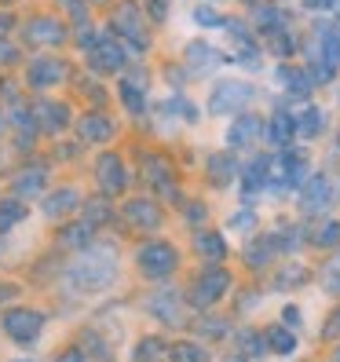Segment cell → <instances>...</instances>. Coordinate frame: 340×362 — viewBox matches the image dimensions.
<instances>
[{
  "label": "cell",
  "instance_id": "cell-24",
  "mask_svg": "<svg viewBox=\"0 0 340 362\" xmlns=\"http://www.w3.org/2000/svg\"><path fill=\"white\" fill-rule=\"evenodd\" d=\"M300 48H304V40L296 37V30H293V26H282V30H274V33H264V52H267V55H274L279 62H289Z\"/></svg>",
  "mask_w": 340,
  "mask_h": 362
},
{
  "label": "cell",
  "instance_id": "cell-61",
  "mask_svg": "<svg viewBox=\"0 0 340 362\" xmlns=\"http://www.w3.org/2000/svg\"><path fill=\"white\" fill-rule=\"evenodd\" d=\"M95 4H106V0H95Z\"/></svg>",
  "mask_w": 340,
  "mask_h": 362
},
{
  "label": "cell",
  "instance_id": "cell-48",
  "mask_svg": "<svg viewBox=\"0 0 340 362\" xmlns=\"http://www.w3.org/2000/svg\"><path fill=\"white\" fill-rule=\"evenodd\" d=\"M84 355H88L92 362H110V351H106V344H102V340L99 337H84Z\"/></svg>",
  "mask_w": 340,
  "mask_h": 362
},
{
  "label": "cell",
  "instance_id": "cell-6",
  "mask_svg": "<svg viewBox=\"0 0 340 362\" xmlns=\"http://www.w3.org/2000/svg\"><path fill=\"white\" fill-rule=\"evenodd\" d=\"M336 198V183L329 180V173H311V180L296 190V212L300 220H318L322 212H329Z\"/></svg>",
  "mask_w": 340,
  "mask_h": 362
},
{
  "label": "cell",
  "instance_id": "cell-11",
  "mask_svg": "<svg viewBox=\"0 0 340 362\" xmlns=\"http://www.w3.org/2000/svg\"><path fill=\"white\" fill-rule=\"evenodd\" d=\"M274 84L282 88V99L293 106H300V103H311V95H315V88L318 84L311 81V74H307V66L300 62V66H293V62H282L279 70H274Z\"/></svg>",
  "mask_w": 340,
  "mask_h": 362
},
{
  "label": "cell",
  "instance_id": "cell-33",
  "mask_svg": "<svg viewBox=\"0 0 340 362\" xmlns=\"http://www.w3.org/2000/svg\"><path fill=\"white\" fill-rule=\"evenodd\" d=\"M158 110H161V114H172V117L183 121V124H198V117H201V114H198V106L190 103L187 95H180V92H176V95H165Z\"/></svg>",
  "mask_w": 340,
  "mask_h": 362
},
{
  "label": "cell",
  "instance_id": "cell-36",
  "mask_svg": "<svg viewBox=\"0 0 340 362\" xmlns=\"http://www.w3.org/2000/svg\"><path fill=\"white\" fill-rule=\"evenodd\" d=\"M257 227H260V212L252 209V205H242V209H235L227 216V230L230 234H242V238H245V234H252Z\"/></svg>",
  "mask_w": 340,
  "mask_h": 362
},
{
  "label": "cell",
  "instance_id": "cell-38",
  "mask_svg": "<svg viewBox=\"0 0 340 362\" xmlns=\"http://www.w3.org/2000/svg\"><path fill=\"white\" fill-rule=\"evenodd\" d=\"M92 234H95V227H92L88 220H81V223L62 227V230H59V242L70 245V249H88V245H92Z\"/></svg>",
  "mask_w": 340,
  "mask_h": 362
},
{
  "label": "cell",
  "instance_id": "cell-46",
  "mask_svg": "<svg viewBox=\"0 0 340 362\" xmlns=\"http://www.w3.org/2000/svg\"><path fill=\"white\" fill-rule=\"evenodd\" d=\"M84 220H88L92 227H99V223L110 220V202H106V194H102V198H92V202H84Z\"/></svg>",
  "mask_w": 340,
  "mask_h": 362
},
{
  "label": "cell",
  "instance_id": "cell-27",
  "mask_svg": "<svg viewBox=\"0 0 340 362\" xmlns=\"http://www.w3.org/2000/svg\"><path fill=\"white\" fill-rule=\"evenodd\" d=\"M77 132H81L84 143H110L114 132H117V124L106 117V114H84L77 121Z\"/></svg>",
  "mask_w": 340,
  "mask_h": 362
},
{
  "label": "cell",
  "instance_id": "cell-15",
  "mask_svg": "<svg viewBox=\"0 0 340 362\" xmlns=\"http://www.w3.org/2000/svg\"><path fill=\"white\" fill-rule=\"evenodd\" d=\"M183 304H190V300H183L176 289H158V293L146 296V311H151L158 322L172 326V329L187 326V308H183Z\"/></svg>",
  "mask_w": 340,
  "mask_h": 362
},
{
  "label": "cell",
  "instance_id": "cell-17",
  "mask_svg": "<svg viewBox=\"0 0 340 362\" xmlns=\"http://www.w3.org/2000/svg\"><path fill=\"white\" fill-rule=\"evenodd\" d=\"M114 30H117V37L129 40L136 52H146V45H151V37H146V18L136 4H129V0L114 11Z\"/></svg>",
  "mask_w": 340,
  "mask_h": 362
},
{
  "label": "cell",
  "instance_id": "cell-21",
  "mask_svg": "<svg viewBox=\"0 0 340 362\" xmlns=\"http://www.w3.org/2000/svg\"><path fill=\"white\" fill-rule=\"evenodd\" d=\"M95 183L102 187V194H121L124 187H129V176H124V165H121V154L106 151L95 158Z\"/></svg>",
  "mask_w": 340,
  "mask_h": 362
},
{
  "label": "cell",
  "instance_id": "cell-2",
  "mask_svg": "<svg viewBox=\"0 0 340 362\" xmlns=\"http://www.w3.org/2000/svg\"><path fill=\"white\" fill-rule=\"evenodd\" d=\"M114 279H117V257H114V249L88 245L66 267V286L74 293H102L106 286H114Z\"/></svg>",
  "mask_w": 340,
  "mask_h": 362
},
{
  "label": "cell",
  "instance_id": "cell-22",
  "mask_svg": "<svg viewBox=\"0 0 340 362\" xmlns=\"http://www.w3.org/2000/svg\"><path fill=\"white\" fill-rule=\"evenodd\" d=\"M293 117H296V139H318L326 129H329V114L322 110V106H315V103H300V106H293Z\"/></svg>",
  "mask_w": 340,
  "mask_h": 362
},
{
  "label": "cell",
  "instance_id": "cell-43",
  "mask_svg": "<svg viewBox=\"0 0 340 362\" xmlns=\"http://www.w3.org/2000/svg\"><path fill=\"white\" fill-rule=\"evenodd\" d=\"M194 333L201 340H223V337H230V322H227V318H216V315H205V318H198Z\"/></svg>",
  "mask_w": 340,
  "mask_h": 362
},
{
  "label": "cell",
  "instance_id": "cell-16",
  "mask_svg": "<svg viewBox=\"0 0 340 362\" xmlns=\"http://www.w3.org/2000/svg\"><path fill=\"white\" fill-rule=\"evenodd\" d=\"M143 180L151 183V190H154V194H161L165 202H176V198H180L176 168L168 165L161 154H146V158H143Z\"/></svg>",
  "mask_w": 340,
  "mask_h": 362
},
{
  "label": "cell",
  "instance_id": "cell-57",
  "mask_svg": "<svg viewBox=\"0 0 340 362\" xmlns=\"http://www.w3.org/2000/svg\"><path fill=\"white\" fill-rule=\"evenodd\" d=\"M227 362H249V358H245V355H230Z\"/></svg>",
  "mask_w": 340,
  "mask_h": 362
},
{
  "label": "cell",
  "instance_id": "cell-20",
  "mask_svg": "<svg viewBox=\"0 0 340 362\" xmlns=\"http://www.w3.org/2000/svg\"><path fill=\"white\" fill-rule=\"evenodd\" d=\"M23 40L26 45H40V48H55L66 40V23H59L52 15H37L23 26Z\"/></svg>",
  "mask_w": 340,
  "mask_h": 362
},
{
  "label": "cell",
  "instance_id": "cell-25",
  "mask_svg": "<svg viewBox=\"0 0 340 362\" xmlns=\"http://www.w3.org/2000/svg\"><path fill=\"white\" fill-rule=\"evenodd\" d=\"M249 23H252V30L264 37V33H274V30H282V26H293V15L282 4H260V8L249 11Z\"/></svg>",
  "mask_w": 340,
  "mask_h": 362
},
{
  "label": "cell",
  "instance_id": "cell-55",
  "mask_svg": "<svg viewBox=\"0 0 340 362\" xmlns=\"http://www.w3.org/2000/svg\"><path fill=\"white\" fill-rule=\"evenodd\" d=\"M8 26H11V18H8V15H0V37L8 33Z\"/></svg>",
  "mask_w": 340,
  "mask_h": 362
},
{
  "label": "cell",
  "instance_id": "cell-23",
  "mask_svg": "<svg viewBox=\"0 0 340 362\" xmlns=\"http://www.w3.org/2000/svg\"><path fill=\"white\" fill-rule=\"evenodd\" d=\"M279 252L282 249H279V242H274V230H267V234H260V238H252V242L242 245V264L249 271H267Z\"/></svg>",
  "mask_w": 340,
  "mask_h": 362
},
{
  "label": "cell",
  "instance_id": "cell-13",
  "mask_svg": "<svg viewBox=\"0 0 340 362\" xmlns=\"http://www.w3.org/2000/svg\"><path fill=\"white\" fill-rule=\"evenodd\" d=\"M264 121H267V117L252 114V110H245V114H238V117H230L227 132H223L227 151H252V146L264 139Z\"/></svg>",
  "mask_w": 340,
  "mask_h": 362
},
{
  "label": "cell",
  "instance_id": "cell-51",
  "mask_svg": "<svg viewBox=\"0 0 340 362\" xmlns=\"http://www.w3.org/2000/svg\"><path fill=\"white\" fill-rule=\"evenodd\" d=\"M282 322H286L289 329H300V326H304V311L296 308V304H286V308H282Z\"/></svg>",
  "mask_w": 340,
  "mask_h": 362
},
{
  "label": "cell",
  "instance_id": "cell-53",
  "mask_svg": "<svg viewBox=\"0 0 340 362\" xmlns=\"http://www.w3.org/2000/svg\"><path fill=\"white\" fill-rule=\"evenodd\" d=\"M0 62H18V48L8 45L4 37H0Z\"/></svg>",
  "mask_w": 340,
  "mask_h": 362
},
{
  "label": "cell",
  "instance_id": "cell-39",
  "mask_svg": "<svg viewBox=\"0 0 340 362\" xmlns=\"http://www.w3.org/2000/svg\"><path fill=\"white\" fill-rule=\"evenodd\" d=\"M307 282V267L304 264H286L279 274H274V289H279V293H289V289H300Z\"/></svg>",
  "mask_w": 340,
  "mask_h": 362
},
{
  "label": "cell",
  "instance_id": "cell-31",
  "mask_svg": "<svg viewBox=\"0 0 340 362\" xmlns=\"http://www.w3.org/2000/svg\"><path fill=\"white\" fill-rule=\"evenodd\" d=\"M194 249H198V257L209 260V264H212V260L220 264V260L227 257V242H223L220 230H198V234H194Z\"/></svg>",
  "mask_w": 340,
  "mask_h": 362
},
{
  "label": "cell",
  "instance_id": "cell-34",
  "mask_svg": "<svg viewBox=\"0 0 340 362\" xmlns=\"http://www.w3.org/2000/svg\"><path fill=\"white\" fill-rule=\"evenodd\" d=\"M235 348L245 358H264L267 355V337H264V329H238L235 333Z\"/></svg>",
  "mask_w": 340,
  "mask_h": 362
},
{
  "label": "cell",
  "instance_id": "cell-28",
  "mask_svg": "<svg viewBox=\"0 0 340 362\" xmlns=\"http://www.w3.org/2000/svg\"><path fill=\"white\" fill-rule=\"evenodd\" d=\"M33 117H37V124L45 132H62L70 124V110L62 103H55V99H40L37 106H33Z\"/></svg>",
  "mask_w": 340,
  "mask_h": 362
},
{
  "label": "cell",
  "instance_id": "cell-10",
  "mask_svg": "<svg viewBox=\"0 0 340 362\" xmlns=\"http://www.w3.org/2000/svg\"><path fill=\"white\" fill-rule=\"evenodd\" d=\"M223 62H227V55L205 37L190 40V45L183 48V74L187 77H209V74H216Z\"/></svg>",
  "mask_w": 340,
  "mask_h": 362
},
{
  "label": "cell",
  "instance_id": "cell-4",
  "mask_svg": "<svg viewBox=\"0 0 340 362\" xmlns=\"http://www.w3.org/2000/svg\"><path fill=\"white\" fill-rule=\"evenodd\" d=\"M252 99H257V84L252 81L223 77V81L212 84V92H209V114L212 117H238L252 106Z\"/></svg>",
  "mask_w": 340,
  "mask_h": 362
},
{
  "label": "cell",
  "instance_id": "cell-49",
  "mask_svg": "<svg viewBox=\"0 0 340 362\" xmlns=\"http://www.w3.org/2000/svg\"><path fill=\"white\" fill-rule=\"evenodd\" d=\"M322 337H326V340H336V344H340V304L326 315V322H322Z\"/></svg>",
  "mask_w": 340,
  "mask_h": 362
},
{
  "label": "cell",
  "instance_id": "cell-3",
  "mask_svg": "<svg viewBox=\"0 0 340 362\" xmlns=\"http://www.w3.org/2000/svg\"><path fill=\"white\" fill-rule=\"evenodd\" d=\"M307 180H311V151L307 146H282V151H274V176L267 187L271 198L296 194Z\"/></svg>",
  "mask_w": 340,
  "mask_h": 362
},
{
  "label": "cell",
  "instance_id": "cell-14",
  "mask_svg": "<svg viewBox=\"0 0 340 362\" xmlns=\"http://www.w3.org/2000/svg\"><path fill=\"white\" fill-rule=\"evenodd\" d=\"M296 139V117H293V106L286 99H279V106L271 110V117L264 121V143L282 151V146H293Z\"/></svg>",
  "mask_w": 340,
  "mask_h": 362
},
{
  "label": "cell",
  "instance_id": "cell-52",
  "mask_svg": "<svg viewBox=\"0 0 340 362\" xmlns=\"http://www.w3.org/2000/svg\"><path fill=\"white\" fill-rule=\"evenodd\" d=\"M146 11H151L154 23H165L168 18V0H146Z\"/></svg>",
  "mask_w": 340,
  "mask_h": 362
},
{
  "label": "cell",
  "instance_id": "cell-19",
  "mask_svg": "<svg viewBox=\"0 0 340 362\" xmlns=\"http://www.w3.org/2000/svg\"><path fill=\"white\" fill-rule=\"evenodd\" d=\"M205 176H209V183L216 187V190H227L230 183H238V176H242L238 154H235V151H216V154H209V158H205Z\"/></svg>",
  "mask_w": 340,
  "mask_h": 362
},
{
  "label": "cell",
  "instance_id": "cell-26",
  "mask_svg": "<svg viewBox=\"0 0 340 362\" xmlns=\"http://www.w3.org/2000/svg\"><path fill=\"white\" fill-rule=\"evenodd\" d=\"M45 183H48V168L45 165H30V168H23V173H15V198H40L45 194Z\"/></svg>",
  "mask_w": 340,
  "mask_h": 362
},
{
  "label": "cell",
  "instance_id": "cell-44",
  "mask_svg": "<svg viewBox=\"0 0 340 362\" xmlns=\"http://www.w3.org/2000/svg\"><path fill=\"white\" fill-rule=\"evenodd\" d=\"M165 351H168V348H165L161 337H143L139 344H136V351H132V358H136V362H158Z\"/></svg>",
  "mask_w": 340,
  "mask_h": 362
},
{
  "label": "cell",
  "instance_id": "cell-42",
  "mask_svg": "<svg viewBox=\"0 0 340 362\" xmlns=\"http://www.w3.org/2000/svg\"><path fill=\"white\" fill-rule=\"evenodd\" d=\"M26 220V202L23 198H4L0 202V234L11 230L15 223H23Z\"/></svg>",
  "mask_w": 340,
  "mask_h": 362
},
{
  "label": "cell",
  "instance_id": "cell-58",
  "mask_svg": "<svg viewBox=\"0 0 340 362\" xmlns=\"http://www.w3.org/2000/svg\"><path fill=\"white\" fill-rule=\"evenodd\" d=\"M4 129H8V117H4V114H0V132H4Z\"/></svg>",
  "mask_w": 340,
  "mask_h": 362
},
{
  "label": "cell",
  "instance_id": "cell-35",
  "mask_svg": "<svg viewBox=\"0 0 340 362\" xmlns=\"http://www.w3.org/2000/svg\"><path fill=\"white\" fill-rule=\"evenodd\" d=\"M318 286H322L326 296H340V249H333L326 264L318 267Z\"/></svg>",
  "mask_w": 340,
  "mask_h": 362
},
{
  "label": "cell",
  "instance_id": "cell-12",
  "mask_svg": "<svg viewBox=\"0 0 340 362\" xmlns=\"http://www.w3.org/2000/svg\"><path fill=\"white\" fill-rule=\"evenodd\" d=\"M84 55H88V66L95 74H121L124 70V48L114 33H95V40L84 48Z\"/></svg>",
  "mask_w": 340,
  "mask_h": 362
},
{
  "label": "cell",
  "instance_id": "cell-7",
  "mask_svg": "<svg viewBox=\"0 0 340 362\" xmlns=\"http://www.w3.org/2000/svg\"><path fill=\"white\" fill-rule=\"evenodd\" d=\"M235 286V279H230V271L223 267V264H209L198 279H194V286H190V304L194 308H201V311H209V308H216L223 296H227V289Z\"/></svg>",
  "mask_w": 340,
  "mask_h": 362
},
{
  "label": "cell",
  "instance_id": "cell-18",
  "mask_svg": "<svg viewBox=\"0 0 340 362\" xmlns=\"http://www.w3.org/2000/svg\"><path fill=\"white\" fill-rule=\"evenodd\" d=\"M66 62L62 59H52V55H37L30 59V66H26V84L37 92H45V88H55V84L66 81Z\"/></svg>",
  "mask_w": 340,
  "mask_h": 362
},
{
  "label": "cell",
  "instance_id": "cell-32",
  "mask_svg": "<svg viewBox=\"0 0 340 362\" xmlns=\"http://www.w3.org/2000/svg\"><path fill=\"white\" fill-rule=\"evenodd\" d=\"M264 337H267V351H274V355H293L296 344H300V340H296V329H289L286 322L267 326Z\"/></svg>",
  "mask_w": 340,
  "mask_h": 362
},
{
  "label": "cell",
  "instance_id": "cell-59",
  "mask_svg": "<svg viewBox=\"0 0 340 362\" xmlns=\"http://www.w3.org/2000/svg\"><path fill=\"white\" fill-rule=\"evenodd\" d=\"M333 26H336V33H340V11L333 15Z\"/></svg>",
  "mask_w": 340,
  "mask_h": 362
},
{
  "label": "cell",
  "instance_id": "cell-30",
  "mask_svg": "<svg viewBox=\"0 0 340 362\" xmlns=\"http://www.w3.org/2000/svg\"><path fill=\"white\" fill-rule=\"evenodd\" d=\"M117 95H121L124 110H129L132 117H143L146 114V88H143V84H136L132 77H121L117 81Z\"/></svg>",
  "mask_w": 340,
  "mask_h": 362
},
{
  "label": "cell",
  "instance_id": "cell-56",
  "mask_svg": "<svg viewBox=\"0 0 340 362\" xmlns=\"http://www.w3.org/2000/svg\"><path fill=\"white\" fill-rule=\"evenodd\" d=\"M329 362H340V344H336V348L329 351Z\"/></svg>",
  "mask_w": 340,
  "mask_h": 362
},
{
  "label": "cell",
  "instance_id": "cell-60",
  "mask_svg": "<svg viewBox=\"0 0 340 362\" xmlns=\"http://www.w3.org/2000/svg\"><path fill=\"white\" fill-rule=\"evenodd\" d=\"M15 362H30V358H15Z\"/></svg>",
  "mask_w": 340,
  "mask_h": 362
},
{
  "label": "cell",
  "instance_id": "cell-45",
  "mask_svg": "<svg viewBox=\"0 0 340 362\" xmlns=\"http://www.w3.org/2000/svg\"><path fill=\"white\" fill-rule=\"evenodd\" d=\"M190 18H194V26H201V30H223L227 26V18L212 4H198L194 11H190Z\"/></svg>",
  "mask_w": 340,
  "mask_h": 362
},
{
  "label": "cell",
  "instance_id": "cell-37",
  "mask_svg": "<svg viewBox=\"0 0 340 362\" xmlns=\"http://www.w3.org/2000/svg\"><path fill=\"white\" fill-rule=\"evenodd\" d=\"M168 355H172V362H212V355L201 340H176L168 348Z\"/></svg>",
  "mask_w": 340,
  "mask_h": 362
},
{
  "label": "cell",
  "instance_id": "cell-29",
  "mask_svg": "<svg viewBox=\"0 0 340 362\" xmlns=\"http://www.w3.org/2000/svg\"><path fill=\"white\" fill-rule=\"evenodd\" d=\"M124 220H129L132 227H139V230H154L161 223V209L154 202H146V198H132L129 205H124Z\"/></svg>",
  "mask_w": 340,
  "mask_h": 362
},
{
  "label": "cell",
  "instance_id": "cell-54",
  "mask_svg": "<svg viewBox=\"0 0 340 362\" xmlns=\"http://www.w3.org/2000/svg\"><path fill=\"white\" fill-rule=\"evenodd\" d=\"M55 362H92V358H88V355H84L81 348H70V351H62V355H59Z\"/></svg>",
  "mask_w": 340,
  "mask_h": 362
},
{
  "label": "cell",
  "instance_id": "cell-41",
  "mask_svg": "<svg viewBox=\"0 0 340 362\" xmlns=\"http://www.w3.org/2000/svg\"><path fill=\"white\" fill-rule=\"evenodd\" d=\"M77 202H81L77 190L74 187H62V190H55V194L45 198V216H62V212H70Z\"/></svg>",
  "mask_w": 340,
  "mask_h": 362
},
{
  "label": "cell",
  "instance_id": "cell-40",
  "mask_svg": "<svg viewBox=\"0 0 340 362\" xmlns=\"http://www.w3.org/2000/svg\"><path fill=\"white\" fill-rule=\"evenodd\" d=\"M311 245L315 249H340V220H322L311 230Z\"/></svg>",
  "mask_w": 340,
  "mask_h": 362
},
{
  "label": "cell",
  "instance_id": "cell-1",
  "mask_svg": "<svg viewBox=\"0 0 340 362\" xmlns=\"http://www.w3.org/2000/svg\"><path fill=\"white\" fill-rule=\"evenodd\" d=\"M304 66L315 84H333L340 74V33L326 18H315V26L304 40Z\"/></svg>",
  "mask_w": 340,
  "mask_h": 362
},
{
  "label": "cell",
  "instance_id": "cell-9",
  "mask_svg": "<svg viewBox=\"0 0 340 362\" xmlns=\"http://www.w3.org/2000/svg\"><path fill=\"white\" fill-rule=\"evenodd\" d=\"M0 326H4V333L15 340V344H33V340L45 333V315H40L37 308H11L0 315Z\"/></svg>",
  "mask_w": 340,
  "mask_h": 362
},
{
  "label": "cell",
  "instance_id": "cell-5",
  "mask_svg": "<svg viewBox=\"0 0 340 362\" xmlns=\"http://www.w3.org/2000/svg\"><path fill=\"white\" fill-rule=\"evenodd\" d=\"M136 267H139V274L143 279H151V282H165V279H172L176 274V267H180V252H176V245H168V242H146V245H139V252H136Z\"/></svg>",
  "mask_w": 340,
  "mask_h": 362
},
{
  "label": "cell",
  "instance_id": "cell-47",
  "mask_svg": "<svg viewBox=\"0 0 340 362\" xmlns=\"http://www.w3.org/2000/svg\"><path fill=\"white\" fill-rule=\"evenodd\" d=\"M300 8L307 15H336L340 11V0H300Z\"/></svg>",
  "mask_w": 340,
  "mask_h": 362
},
{
  "label": "cell",
  "instance_id": "cell-8",
  "mask_svg": "<svg viewBox=\"0 0 340 362\" xmlns=\"http://www.w3.org/2000/svg\"><path fill=\"white\" fill-rule=\"evenodd\" d=\"M271 176H274V151H260V154L245 158V161H242V176H238L242 198H257V194H267Z\"/></svg>",
  "mask_w": 340,
  "mask_h": 362
},
{
  "label": "cell",
  "instance_id": "cell-50",
  "mask_svg": "<svg viewBox=\"0 0 340 362\" xmlns=\"http://www.w3.org/2000/svg\"><path fill=\"white\" fill-rule=\"evenodd\" d=\"M205 216H209V209H205L201 202H187V212H183V220H187L190 227H198V223H205Z\"/></svg>",
  "mask_w": 340,
  "mask_h": 362
}]
</instances>
